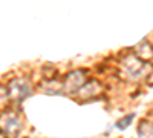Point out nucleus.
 <instances>
[{
	"mask_svg": "<svg viewBox=\"0 0 153 138\" xmlns=\"http://www.w3.org/2000/svg\"><path fill=\"white\" fill-rule=\"evenodd\" d=\"M135 115L133 114H130L129 117H124L123 120H120V121H117V124H115V128H118V129H126L129 124L132 123V118H133Z\"/></svg>",
	"mask_w": 153,
	"mask_h": 138,
	"instance_id": "f257e3e1",
	"label": "nucleus"
}]
</instances>
